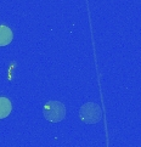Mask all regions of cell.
I'll list each match as a JSON object with an SVG mask.
<instances>
[{
	"instance_id": "cell-4",
	"label": "cell",
	"mask_w": 141,
	"mask_h": 147,
	"mask_svg": "<svg viewBox=\"0 0 141 147\" xmlns=\"http://www.w3.org/2000/svg\"><path fill=\"white\" fill-rule=\"evenodd\" d=\"M12 111V105L6 97H0V119L6 118Z\"/></svg>"
},
{
	"instance_id": "cell-1",
	"label": "cell",
	"mask_w": 141,
	"mask_h": 147,
	"mask_svg": "<svg viewBox=\"0 0 141 147\" xmlns=\"http://www.w3.org/2000/svg\"><path fill=\"white\" fill-rule=\"evenodd\" d=\"M66 108L59 101H50L44 106V117L49 122H60L65 118Z\"/></svg>"
},
{
	"instance_id": "cell-2",
	"label": "cell",
	"mask_w": 141,
	"mask_h": 147,
	"mask_svg": "<svg viewBox=\"0 0 141 147\" xmlns=\"http://www.w3.org/2000/svg\"><path fill=\"white\" fill-rule=\"evenodd\" d=\"M80 118L85 123H96L101 119V108L96 103H85L80 108Z\"/></svg>"
},
{
	"instance_id": "cell-3",
	"label": "cell",
	"mask_w": 141,
	"mask_h": 147,
	"mask_svg": "<svg viewBox=\"0 0 141 147\" xmlns=\"http://www.w3.org/2000/svg\"><path fill=\"white\" fill-rule=\"evenodd\" d=\"M13 39V33L7 26L0 24V46H6Z\"/></svg>"
}]
</instances>
